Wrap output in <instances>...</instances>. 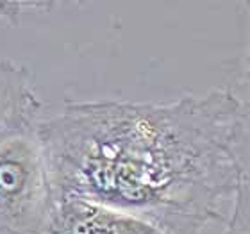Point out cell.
I'll use <instances>...</instances> for the list:
<instances>
[{
	"instance_id": "obj_6",
	"label": "cell",
	"mask_w": 250,
	"mask_h": 234,
	"mask_svg": "<svg viewBox=\"0 0 250 234\" xmlns=\"http://www.w3.org/2000/svg\"><path fill=\"white\" fill-rule=\"evenodd\" d=\"M245 7L249 9V16H250V0L249 2H245ZM245 79H247V86H249V91H250V42H249L247 58H245Z\"/></svg>"
},
{
	"instance_id": "obj_4",
	"label": "cell",
	"mask_w": 250,
	"mask_h": 234,
	"mask_svg": "<svg viewBox=\"0 0 250 234\" xmlns=\"http://www.w3.org/2000/svg\"><path fill=\"white\" fill-rule=\"evenodd\" d=\"M230 152L236 182L224 234H250V97L241 100Z\"/></svg>"
},
{
	"instance_id": "obj_1",
	"label": "cell",
	"mask_w": 250,
	"mask_h": 234,
	"mask_svg": "<svg viewBox=\"0 0 250 234\" xmlns=\"http://www.w3.org/2000/svg\"><path fill=\"white\" fill-rule=\"evenodd\" d=\"M240 107L230 89L163 102L70 100L40 120L58 197L93 200L168 234L225 224Z\"/></svg>"
},
{
	"instance_id": "obj_3",
	"label": "cell",
	"mask_w": 250,
	"mask_h": 234,
	"mask_svg": "<svg viewBox=\"0 0 250 234\" xmlns=\"http://www.w3.org/2000/svg\"><path fill=\"white\" fill-rule=\"evenodd\" d=\"M48 234H168L146 220L79 197H59Z\"/></svg>"
},
{
	"instance_id": "obj_2",
	"label": "cell",
	"mask_w": 250,
	"mask_h": 234,
	"mask_svg": "<svg viewBox=\"0 0 250 234\" xmlns=\"http://www.w3.org/2000/svg\"><path fill=\"white\" fill-rule=\"evenodd\" d=\"M40 115L0 136V234H48L58 191L40 132Z\"/></svg>"
},
{
	"instance_id": "obj_5",
	"label": "cell",
	"mask_w": 250,
	"mask_h": 234,
	"mask_svg": "<svg viewBox=\"0 0 250 234\" xmlns=\"http://www.w3.org/2000/svg\"><path fill=\"white\" fill-rule=\"evenodd\" d=\"M43 111L25 66L0 58V136L16 122Z\"/></svg>"
}]
</instances>
